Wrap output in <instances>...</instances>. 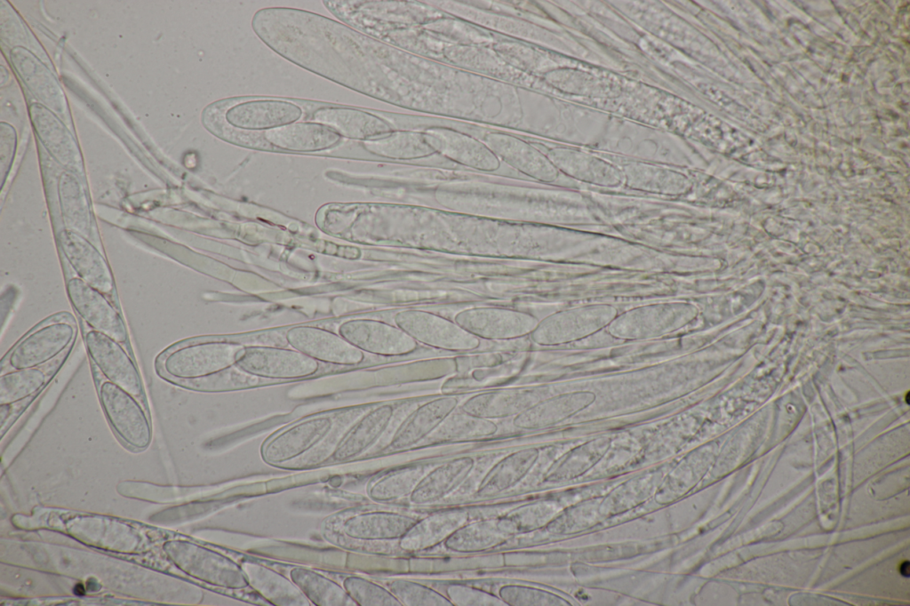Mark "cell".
Segmentation results:
<instances>
[{
    "mask_svg": "<svg viewBox=\"0 0 910 606\" xmlns=\"http://www.w3.org/2000/svg\"><path fill=\"white\" fill-rule=\"evenodd\" d=\"M311 122L323 124L339 135L371 140L392 132L391 126L375 115L346 107H326L315 110Z\"/></svg>",
    "mask_w": 910,
    "mask_h": 606,
    "instance_id": "21",
    "label": "cell"
},
{
    "mask_svg": "<svg viewBox=\"0 0 910 606\" xmlns=\"http://www.w3.org/2000/svg\"><path fill=\"white\" fill-rule=\"evenodd\" d=\"M59 193L67 229L85 236L91 229V213L84 189L75 173L66 171L61 175Z\"/></svg>",
    "mask_w": 910,
    "mask_h": 606,
    "instance_id": "32",
    "label": "cell"
},
{
    "mask_svg": "<svg viewBox=\"0 0 910 606\" xmlns=\"http://www.w3.org/2000/svg\"><path fill=\"white\" fill-rule=\"evenodd\" d=\"M249 584L267 601L275 605H308L309 601L291 580L262 565L246 563L243 566Z\"/></svg>",
    "mask_w": 910,
    "mask_h": 606,
    "instance_id": "30",
    "label": "cell"
},
{
    "mask_svg": "<svg viewBox=\"0 0 910 606\" xmlns=\"http://www.w3.org/2000/svg\"><path fill=\"white\" fill-rule=\"evenodd\" d=\"M417 518L394 511H368L345 519L341 530L347 538L363 541L401 539Z\"/></svg>",
    "mask_w": 910,
    "mask_h": 606,
    "instance_id": "20",
    "label": "cell"
},
{
    "mask_svg": "<svg viewBox=\"0 0 910 606\" xmlns=\"http://www.w3.org/2000/svg\"><path fill=\"white\" fill-rule=\"evenodd\" d=\"M538 458L532 448L515 451L497 461L479 482L475 495L491 498L515 488L528 474Z\"/></svg>",
    "mask_w": 910,
    "mask_h": 606,
    "instance_id": "23",
    "label": "cell"
},
{
    "mask_svg": "<svg viewBox=\"0 0 910 606\" xmlns=\"http://www.w3.org/2000/svg\"><path fill=\"white\" fill-rule=\"evenodd\" d=\"M302 116L296 104L281 100H256L230 107L225 113L226 122L241 130H271L293 124Z\"/></svg>",
    "mask_w": 910,
    "mask_h": 606,
    "instance_id": "16",
    "label": "cell"
},
{
    "mask_svg": "<svg viewBox=\"0 0 910 606\" xmlns=\"http://www.w3.org/2000/svg\"><path fill=\"white\" fill-rule=\"evenodd\" d=\"M343 586L355 604L361 606H403L386 587L357 576L345 578Z\"/></svg>",
    "mask_w": 910,
    "mask_h": 606,
    "instance_id": "38",
    "label": "cell"
},
{
    "mask_svg": "<svg viewBox=\"0 0 910 606\" xmlns=\"http://www.w3.org/2000/svg\"><path fill=\"white\" fill-rule=\"evenodd\" d=\"M339 331L345 339L363 353L403 355L418 347V343L401 328L379 320H350L345 322Z\"/></svg>",
    "mask_w": 910,
    "mask_h": 606,
    "instance_id": "10",
    "label": "cell"
},
{
    "mask_svg": "<svg viewBox=\"0 0 910 606\" xmlns=\"http://www.w3.org/2000/svg\"><path fill=\"white\" fill-rule=\"evenodd\" d=\"M243 347L220 340L180 343L156 357V370L166 381L206 377L235 365Z\"/></svg>",
    "mask_w": 910,
    "mask_h": 606,
    "instance_id": "1",
    "label": "cell"
},
{
    "mask_svg": "<svg viewBox=\"0 0 910 606\" xmlns=\"http://www.w3.org/2000/svg\"><path fill=\"white\" fill-rule=\"evenodd\" d=\"M235 365L261 379H290L314 375L318 361L294 348L252 346L244 347Z\"/></svg>",
    "mask_w": 910,
    "mask_h": 606,
    "instance_id": "7",
    "label": "cell"
},
{
    "mask_svg": "<svg viewBox=\"0 0 910 606\" xmlns=\"http://www.w3.org/2000/svg\"><path fill=\"white\" fill-rule=\"evenodd\" d=\"M164 550L180 570L194 578L228 589L250 585L243 567L218 552L184 540L166 542Z\"/></svg>",
    "mask_w": 910,
    "mask_h": 606,
    "instance_id": "4",
    "label": "cell"
},
{
    "mask_svg": "<svg viewBox=\"0 0 910 606\" xmlns=\"http://www.w3.org/2000/svg\"><path fill=\"white\" fill-rule=\"evenodd\" d=\"M514 535L501 523L499 517L466 522L454 530L443 542L447 551L457 554H474L488 551L506 543Z\"/></svg>",
    "mask_w": 910,
    "mask_h": 606,
    "instance_id": "24",
    "label": "cell"
},
{
    "mask_svg": "<svg viewBox=\"0 0 910 606\" xmlns=\"http://www.w3.org/2000/svg\"><path fill=\"white\" fill-rule=\"evenodd\" d=\"M445 593L454 606H506L498 594L466 585L450 584Z\"/></svg>",
    "mask_w": 910,
    "mask_h": 606,
    "instance_id": "39",
    "label": "cell"
},
{
    "mask_svg": "<svg viewBox=\"0 0 910 606\" xmlns=\"http://www.w3.org/2000/svg\"><path fill=\"white\" fill-rule=\"evenodd\" d=\"M468 519L467 512L462 509H449L436 512L418 519L409 531L399 539L402 549L418 552L428 549L440 543L459 526Z\"/></svg>",
    "mask_w": 910,
    "mask_h": 606,
    "instance_id": "26",
    "label": "cell"
},
{
    "mask_svg": "<svg viewBox=\"0 0 910 606\" xmlns=\"http://www.w3.org/2000/svg\"><path fill=\"white\" fill-rule=\"evenodd\" d=\"M394 416L391 404H381L364 414L347 433L332 454L334 461L353 459L371 448L383 435Z\"/></svg>",
    "mask_w": 910,
    "mask_h": 606,
    "instance_id": "22",
    "label": "cell"
},
{
    "mask_svg": "<svg viewBox=\"0 0 910 606\" xmlns=\"http://www.w3.org/2000/svg\"><path fill=\"white\" fill-rule=\"evenodd\" d=\"M453 320L480 339H514L531 332L536 327L533 316L507 307L466 308L459 312Z\"/></svg>",
    "mask_w": 910,
    "mask_h": 606,
    "instance_id": "8",
    "label": "cell"
},
{
    "mask_svg": "<svg viewBox=\"0 0 910 606\" xmlns=\"http://www.w3.org/2000/svg\"><path fill=\"white\" fill-rule=\"evenodd\" d=\"M66 289L73 308L91 329L105 333L126 346L128 332L125 324L107 295L77 275L67 281Z\"/></svg>",
    "mask_w": 910,
    "mask_h": 606,
    "instance_id": "9",
    "label": "cell"
},
{
    "mask_svg": "<svg viewBox=\"0 0 910 606\" xmlns=\"http://www.w3.org/2000/svg\"><path fill=\"white\" fill-rule=\"evenodd\" d=\"M435 153L462 165L484 171H494L500 160L483 141L466 133L443 127H432L423 132Z\"/></svg>",
    "mask_w": 910,
    "mask_h": 606,
    "instance_id": "12",
    "label": "cell"
},
{
    "mask_svg": "<svg viewBox=\"0 0 910 606\" xmlns=\"http://www.w3.org/2000/svg\"><path fill=\"white\" fill-rule=\"evenodd\" d=\"M10 55L12 66L27 88L44 107L64 116L68 111L65 94L51 71L23 47H14Z\"/></svg>",
    "mask_w": 910,
    "mask_h": 606,
    "instance_id": "19",
    "label": "cell"
},
{
    "mask_svg": "<svg viewBox=\"0 0 910 606\" xmlns=\"http://www.w3.org/2000/svg\"><path fill=\"white\" fill-rule=\"evenodd\" d=\"M395 324L417 343L448 351H469L480 346V339L440 315L420 310L397 312Z\"/></svg>",
    "mask_w": 910,
    "mask_h": 606,
    "instance_id": "5",
    "label": "cell"
},
{
    "mask_svg": "<svg viewBox=\"0 0 910 606\" xmlns=\"http://www.w3.org/2000/svg\"><path fill=\"white\" fill-rule=\"evenodd\" d=\"M72 347L61 357L47 365L1 371V404L16 403L36 395L48 383L56 370L60 367Z\"/></svg>",
    "mask_w": 910,
    "mask_h": 606,
    "instance_id": "28",
    "label": "cell"
},
{
    "mask_svg": "<svg viewBox=\"0 0 910 606\" xmlns=\"http://www.w3.org/2000/svg\"><path fill=\"white\" fill-rule=\"evenodd\" d=\"M264 139L283 149L312 152L336 145L340 140V135L323 124L304 122L266 131Z\"/></svg>",
    "mask_w": 910,
    "mask_h": 606,
    "instance_id": "25",
    "label": "cell"
},
{
    "mask_svg": "<svg viewBox=\"0 0 910 606\" xmlns=\"http://www.w3.org/2000/svg\"><path fill=\"white\" fill-rule=\"evenodd\" d=\"M899 572H900V574L903 577H906V578L909 577V562L908 561H905V562H903L901 563V565L899 567Z\"/></svg>",
    "mask_w": 910,
    "mask_h": 606,
    "instance_id": "41",
    "label": "cell"
},
{
    "mask_svg": "<svg viewBox=\"0 0 910 606\" xmlns=\"http://www.w3.org/2000/svg\"><path fill=\"white\" fill-rule=\"evenodd\" d=\"M458 405L455 396L436 397L419 405L396 428L387 450L403 451L419 444L431 436Z\"/></svg>",
    "mask_w": 910,
    "mask_h": 606,
    "instance_id": "14",
    "label": "cell"
},
{
    "mask_svg": "<svg viewBox=\"0 0 910 606\" xmlns=\"http://www.w3.org/2000/svg\"><path fill=\"white\" fill-rule=\"evenodd\" d=\"M290 577L304 595L315 605L345 606L354 605L344 586L313 570L296 567Z\"/></svg>",
    "mask_w": 910,
    "mask_h": 606,
    "instance_id": "33",
    "label": "cell"
},
{
    "mask_svg": "<svg viewBox=\"0 0 910 606\" xmlns=\"http://www.w3.org/2000/svg\"><path fill=\"white\" fill-rule=\"evenodd\" d=\"M363 146L369 152L390 159H418L435 154L423 132L392 131L387 134L364 140Z\"/></svg>",
    "mask_w": 910,
    "mask_h": 606,
    "instance_id": "31",
    "label": "cell"
},
{
    "mask_svg": "<svg viewBox=\"0 0 910 606\" xmlns=\"http://www.w3.org/2000/svg\"><path fill=\"white\" fill-rule=\"evenodd\" d=\"M289 345L318 361L339 365H355L364 359V353L340 334L310 326H299L286 333Z\"/></svg>",
    "mask_w": 910,
    "mask_h": 606,
    "instance_id": "11",
    "label": "cell"
},
{
    "mask_svg": "<svg viewBox=\"0 0 910 606\" xmlns=\"http://www.w3.org/2000/svg\"><path fill=\"white\" fill-rule=\"evenodd\" d=\"M84 341L92 366L108 380L144 400V387L136 363L125 345L89 329Z\"/></svg>",
    "mask_w": 910,
    "mask_h": 606,
    "instance_id": "6",
    "label": "cell"
},
{
    "mask_svg": "<svg viewBox=\"0 0 910 606\" xmlns=\"http://www.w3.org/2000/svg\"><path fill=\"white\" fill-rule=\"evenodd\" d=\"M485 145L511 167L531 177L547 176V163L539 152L523 140L502 132H490L483 140Z\"/></svg>",
    "mask_w": 910,
    "mask_h": 606,
    "instance_id": "29",
    "label": "cell"
},
{
    "mask_svg": "<svg viewBox=\"0 0 910 606\" xmlns=\"http://www.w3.org/2000/svg\"><path fill=\"white\" fill-rule=\"evenodd\" d=\"M16 147L15 131L10 124L1 125V174L4 183L6 172L9 171Z\"/></svg>",
    "mask_w": 910,
    "mask_h": 606,
    "instance_id": "40",
    "label": "cell"
},
{
    "mask_svg": "<svg viewBox=\"0 0 910 606\" xmlns=\"http://www.w3.org/2000/svg\"><path fill=\"white\" fill-rule=\"evenodd\" d=\"M475 459L458 457L424 473L409 495L411 504L425 506L437 503L456 491L471 475Z\"/></svg>",
    "mask_w": 910,
    "mask_h": 606,
    "instance_id": "18",
    "label": "cell"
},
{
    "mask_svg": "<svg viewBox=\"0 0 910 606\" xmlns=\"http://www.w3.org/2000/svg\"><path fill=\"white\" fill-rule=\"evenodd\" d=\"M100 403L113 431L128 447L143 451L152 439V429L143 401L105 379L93 366Z\"/></svg>",
    "mask_w": 910,
    "mask_h": 606,
    "instance_id": "3",
    "label": "cell"
},
{
    "mask_svg": "<svg viewBox=\"0 0 910 606\" xmlns=\"http://www.w3.org/2000/svg\"><path fill=\"white\" fill-rule=\"evenodd\" d=\"M388 589L403 606H454L446 595L413 580H392Z\"/></svg>",
    "mask_w": 910,
    "mask_h": 606,
    "instance_id": "37",
    "label": "cell"
},
{
    "mask_svg": "<svg viewBox=\"0 0 910 606\" xmlns=\"http://www.w3.org/2000/svg\"><path fill=\"white\" fill-rule=\"evenodd\" d=\"M498 429L493 420L454 411L430 437L439 441L475 439L491 436Z\"/></svg>",
    "mask_w": 910,
    "mask_h": 606,
    "instance_id": "35",
    "label": "cell"
},
{
    "mask_svg": "<svg viewBox=\"0 0 910 606\" xmlns=\"http://www.w3.org/2000/svg\"><path fill=\"white\" fill-rule=\"evenodd\" d=\"M60 247L76 275L105 295L115 291L112 272L100 251L85 236L71 230L59 235Z\"/></svg>",
    "mask_w": 910,
    "mask_h": 606,
    "instance_id": "15",
    "label": "cell"
},
{
    "mask_svg": "<svg viewBox=\"0 0 910 606\" xmlns=\"http://www.w3.org/2000/svg\"><path fill=\"white\" fill-rule=\"evenodd\" d=\"M29 110L35 131L48 152L68 171L82 173L84 166L78 145L64 124L39 103L31 105Z\"/></svg>",
    "mask_w": 910,
    "mask_h": 606,
    "instance_id": "17",
    "label": "cell"
},
{
    "mask_svg": "<svg viewBox=\"0 0 910 606\" xmlns=\"http://www.w3.org/2000/svg\"><path fill=\"white\" fill-rule=\"evenodd\" d=\"M529 398L528 390L523 388L493 389L469 397L460 411L489 420L514 418L531 405Z\"/></svg>",
    "mask_w": 910,
    "mask_h": 606,
    "instance_id": "27",
    "label": "cell"
},
{
    "mask_svg": "<svg viewBox=\"0 0 910 606\" xmlns=\"http://www.w3.org/2000/svg\"><path fill=\"white\" fill-rule=\"evenodd\" d=\"M76 324L68 314L41 322L22 336L4 355L1 371L47 365L61 357L76 338Z\"/></svg>",
    "mask_w": 910,
    "mask_h": 606,
    "instance_id": "2",
    "label": "cell"
},
{
    "mask_svg": "<svg viewBox=\"0 0 910 606\" xmlns=\"http://www.w3.org/2000/svg\"><path fill=\"white\" fill-rule=\"evenodd\" d=\"M170 382L197 391H224L254 387L262 383V379L243 371L235 364L206 377Z\"/></svg>",
    "mask_w": 910,
    "mask_h": 606,
    "instance_id": "36",
    "label": "cell"
},
{
    "mask_svg": "<svg viewBox=\"0 0 910 606\" xmlns=\"http://www.w3.org/2000/svg\"><path fill=\"white\" fill-rule=\"evenodd\" d=\"M332 427L333 419L328 416L305 419L266 441L261 447V457L270 465L292 460L321 442Z\"/></svg>",
    "mask_w": 910,
    "mask_h": 606,
    "instance_id": "13",
    "label": "cell"
},
{
    "mask_svg": "<svg viewBox=\"0 0 910 606\" xmlns=\"http://www.w3.org/2000/svg\"><path fill=\"white\" fill-rule=\"evenodd\" d=\"M423 474V468L415 466L386 474L370 483L368 497L375 502H390L409 496Z\"/></svg>",
    "mask_w": 910,
    "mask_h": 606,
    "instance_id": "34",
    "label": "cell"
}]
</instances>
